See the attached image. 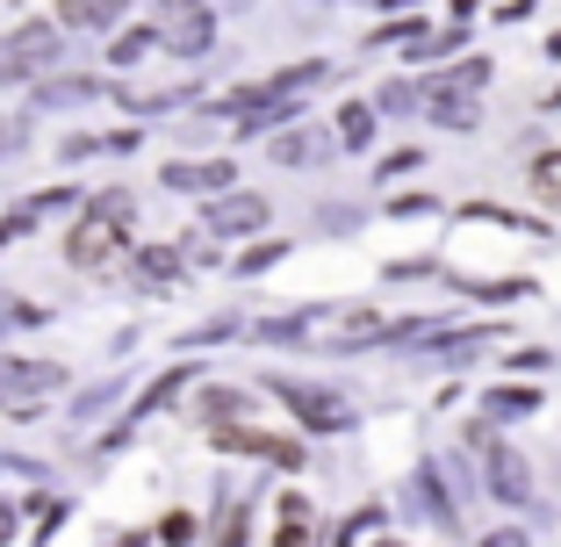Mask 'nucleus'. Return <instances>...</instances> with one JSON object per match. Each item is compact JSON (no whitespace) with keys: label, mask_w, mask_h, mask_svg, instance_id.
I'll return each mask as SVG.
<instances>
[{"label":"nucleus","mask_w":561,"mask_h":547,"mask_svg":"<svg viewBox=\"0 0 561 547\" xmlns=\"http://www.w3.org/2000/svg\"><path fill=\"white\" fill-rule=\"evenodd\" d=\"M123 231H130V195H123V187H101V195L80 209V224H72L66 260L94 274V266H108L123 252Z\"/></svg>","instance_id":"obj_1"},{"label":"nucleus","mask_w":561,"mask_h":547,"mask_svg":"<svg viewBox=\"0 0 561 547\" xmlns=\"http://www.w3.org/2000/svg\"><path fill=\"white\" fill-rule=\"evenodd\" d=\"M216 238H252L266 224V202L260 195H224V202H209V216H202Z\"/></svg>","instance_id":"obj_2"},{"label":"nucleus","mask_w":561,"mask_h":547,"mask_svg":"<svg viewBox=\"0 0 561 547\" xmlns=\"http://www.w3.org/2000/svg\"><path fill=\"white\" fill-rule=\"evenodd\" d=\"M280 397H288V411H296L302 425H317V432H339V425H346V418H353L346 403L331 397V389H302V381H288Z\"/></svg>","instance_id":"obj_3"},{"label":"nucleus","mask_w":561,"mask_h":547,"mask_svg":"<svg viewBox=\"0 0 561 547\" xmlns=\"http://www.w3.org/2000/svg\"><path fill=\"white\" fill-rule=\"evenodd\" d=\"M231 454H260V461H274V468H302V447L296 440H274V432H245V425H224L216 432Z\"/></svg>","instance_id":"obj_4"},{"label":"nucleus","mask_w":561,"mask_h":547,"mask_svg":"<svg viewBox=\"0 0 561 547\" xmlns=\"http://www.w3.org/2000/svg\"><path fill=\"white\" fill-rule=\"evenodd\" d=\"M165 187H173V195H216V187H231V167H224V159H195V167H165Z\"/></svg>","instance_id":"obj_5"},{"label":"nucleus","mask_w":561,"mask_h":547,"mask_svg":"<svg viewBox=\"0 0 561 547\" xmlns=\"http://www.w3.org/2000/svg\"><path fill=\"white\" fill-rule=\"evenodd\" d=\"M490 490H496V498H512V504H526L533 482H526V461H518L512 447H490Z\"/></svg>","instance_id":"obj_6"},{"label":"nucleus","mask_w":561,"mask_h":547,"mask_svg":"<svg viewBox=\"0 0 561 547\" xmlns=\"http://www.w3.org/2000/svg\"><path fill=\"white\" fill-rule=\"evenodd\" d=\"M15 50H22V66H30V72L58 66V30H50V22H22V30H15Z\"/></svg>","instance_id":"obj_7"},{"label":"nucleus","mask_w":561,"mask_h":547,"mask_svg":"<svg viewBox=\"0 0 561 547\" xmlns=\"http://www.w3.org/2000/svg\"><path fill=\"white\" fill-rule=\"evenodd\" d=\"M66 381V367L50 361H0V389H58Z\"/></svg>","instance_id":"obj_8"},{"label":"nucleus","mask_w":561,"mask_h":547,"mask_svg":"<svg viewBox=\"0 0 561 547\" xmlns=\"http://www.w3.org/2000/svg\"><path fill=\"white\" fill-rule=\"evenodd\" d=\"M58 22H72V30H108V22H123V0H58Z\"/></svg>","instance_id":"obj_9"},{"label":"nucleus","mask_w":561,"mask_h":547,"mask_svg":"<svg viewBox=\"0 0 561 547\" xmlns=\"http://www.w3.org/2000/svg\"><path fill=\"white\" fill-rule=\"evenodd\" d=\"M137 274H145V282H173V274H181V252H173V246H145V252H137Z\"/></svg>","instance_id":"obj_10"},{"label":"nucleus","mask_w":561,"mask_h":547,"mask_svg":"<svg viewBox=\"0 0 561 547\" xmlns=\"http://www.w3.org/2000/svg\"><path fill=\"white\" fill-rule=\"evenodd\" d=\"M533 195L561 202V151H540V159H533Z\"/></svg>","instance_id":"obj_11"},{"label":"nucleus","mask_w":561,"mask_h":547,"mask_svg":"<svg viewBox=\"0 0 561 547\" xmlns=\"http://www.w3.org/2000/svg\"><path fill=\"white\" fill-rule=\"evenodd\" d=\"M280 167H302V159H317V151H324V137H310V130H302V137H280Z\"/></svg>","instance_id":"obj_12"},{"label":"nucleus","mask_w":561,"mask_h":547,"mask_svg":"<svg viewBox=\"0 0 561 547\" xmlns=\"http://www.w3.org/2000/svg\"><path fill=\"white\" fill-rule=\"evenodd\" d=\"M151 50V30H123L116 44H108V58H116V66H130V58H145Z\"/></svg>","instance_id":"obj_13"},{"label":"nucleus","mask_w":561,"mask_h":547,"mask_svg":"<svg viewBox=\"0 0 561 547\" xmlns=\"http://www.w3.org/2000/svg\"><path fill=\"white\" fill-rule=\"evenodd\" d=\"M533 403H540L533 389H496V397H490V411H496V418H518V411H533Z\"/></svg>","instance_id":"obj_14"},{"label":"nucleus","mask_w":561,"mask_h":547,"mask_svg":"<svg viewBox=\"0 0 561 547\" xmlns=\"http://www.w3.org/2000/svg\"><path fill=\"white\" fill-rule=\"evenodd\" d=\"M339 130H346V145H367V137H375V116H367V109H346Z\"/></svg>","instance_id":"obj_15"},{"label":"nucleus","mask_w":561,"mask_h":547,"mask_svg":"<svg viewBox=\"0 0 561 547\" xmlns=\"http://www.w3.org/2000/svg\"><path fill=\"white\" fill-rule=\"evenodd\" d=\"M22 72H30V66H22L15 36H0V87H8V80H22Z\"/></svg>","instance_id":"obj_16"},{"label":"nucleus","mask_w":561,"mask_h":547,"mask_svg":"<svg viewBox=\"0 0 561 547\" xmlns=\"http://www.w3.org/2000/svg\"><path fill=\"white\" fill-rule=\"evenodd\" d=\"M238 403H245L238 389H209V397H202V411H209V418H224V411H238Z\"/></svg>","instance_id":"obj_17"},{"label":"nucleus","mask_w":561,"mask_h":547,"mask_svg":"<svg viewBox=\"0 0 561 547\" xmlns=\"http://www.w3.org/2000/svg\"><path fill=\"white\" fill-rule=\"evenodd\" d=\"M202 44H209V22H202V15H195V22H187V30H181V36H173V50H202Z\"/></svg>","instance_id":"obj_18"},{"label":"nucleus","mask_w":561,"mask_h":547,"mask_svg":"<svg viewBox=\"0 0 561 547\" xmlns=\"http://www.w3.org/2000/svg\"><path fill=\"white\" fill-rule=\"evenodd\" d=\"M274 260H280V246H260V252H245V274H266Z\"/></svg>","instance_id":"obj_19"},{"label":"nucleus","mask_w":561,"mask_h":547,"mask_svg":"<svg viewBox=\"0 0 561 547\" xmlns=\"http://www.w3.org/2000/svg\"><path fill=\"white\" fill-rule=\"evenodd\" d=\"M22 137H30V123H22V116H15V123H0V151H15Z\"/></svg>","instance_id":"obj_20"},{"label":"nucleus","mask_w":561,"mask_h":547,"mask_svg":"<svg viewBox=\"0 0 561 547\" xmlns=\"http://www.w3.org/2000/svg\"><path fill=\"white\" fill-rule=\"evenodd\" d=\"M482 547H526V533H490Z\"/></svg>","instance_id":"obj_21"},{"label":"nucleus","mask_w":561,"mask_h":547,"mask_svg":"<svg viewBox=\"0 0 561 547\" xmlns=\"http://www.w3.org/2000/svg\"><path fill=\"white\" fill-rule=\"evenodd\" d=\"M8 533H15V512H8V504H0V540H8Z\"/></svg>","instance_id":"obj_22"},{"label":"nucleus","mask_w":561,"mask_h":547,"mask_svg":"<svg viewBox=\"0 0 561 547\" xmlns=\"http://www.w3.org/2000/svg\"><path fill=\"white\" fill-rule=\"evenodd\" d=\"M547 50H554V58H561V30H554V44H547Z\"/></svg>","instance_id":"obj_23"},{"label":"nucleus","mask_w":561,"mask_h":547,"mask_svg":"<svg viewBox=\"0 0 561 547\" xmlns=\"http://www.w3.org/2000/svg\"><path fill=\"white\" fill-rule=\"evenodd\" d=\"M165 8H195V0H165Z\"/></svg>","instance_id":"obj_24"},{"label":"nucleus","mask_w":561,"mask_h":547,"mask_svg":"<svg viewBox=\"0 0 561 547\" xmlns=\"http://www.w3.org/2000/svg\"><path fill=\"white\" fill-rule=\"evenodd\" d=\"M381 8H403V0H381Z\"/></svg>","instance_id":"obj_25"},{"label":"nucleus","mask_w":561,"mask_h":547,"mask_svg":"<svg viewBox=\"0 0 561 547\" xmlns=\"http://www.w3.org/2000/svg\"><path fill=\"white\" fill-rule=\"evenodd\" d=\"M389 547H397V540H389Z\"/></svg>","instance_id":"obj_26"}]
</instances>
